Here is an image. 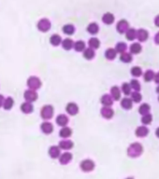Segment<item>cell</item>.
Returning <instances> with one entry per match:
<instances>
[{
	"instance_id": "6da1fadb",
	"label": "cell",
	"mask_w": 159,
	"mask_h": 179,
	"mask_svg": "<svg viewBox=\"0 0 159 179\" xmlns=\"http://www.w3.org/2000/svg\"><path fill=\"white\" fill-rule=\"evenodd\" d=\"M143 152V146L140 143H133L127 149V155L130 158H138Z\"/></svg>"
},
{
	"instance_id": "7a4b0ae2",
	"label": "cell",
	"mask_w": 159,
	"mask_h": 179,
	"mask_svg": "<svg viewBox=\"0 0 159 179\" xmlns=\"http://www.w3.org/2000/svg\"><path fill=\"white\" fill-rule=\"evenodd\" d=\"M54 108L51 105H44L40 110V117L45 120H51L54 117Z\"/></svg>"
},
{
	"instance_id": "3957f363",
	"label": "cell",
	"mask_w": 159,
	"mask_h": 179,
	"mask_svg": "<svg viewBox=\"0 0 159 179\" xmlns=\"http://www.w3.org/2000/svg\"><path fill=\"white\" fill-rule=\"evenodd\" d=\"M26 84H27L28 89H29V90H33V91L39 90V89L41 87V85H42L41 80H40L37 77H35V76L30 77L29 79H27Z\"/></svg>"
},
{
	"instance_id": "277c9868",
	"label": "cell",
	"mask_w": 159,
	"mask_h": 179,
	"mask_svg": "<svg viewBox=\"0 0 159 179\" xmlns=\"http://www.w3.org/2000/svg\"><path fill=\"white\" fill-rule=\"evenodd\" d=\"M95 166H96L95 162L92 160H89V159L83 160L80 163V168L82 172H84V173L92 172V171L95 169Z\"/></svg>"
},
{
	"instance_id": "5b68a950",
	"label": "cell",
	"mask_w": 159,
	"mask_h": 179,
	"mask_svg": "<svg viewBox=\"0 0 159 179\" xmlns=\"http://www.w3.org/2000/svg\"><path fill=\"white\" fill-rule=\"evenodd\" d=\"M37 29L40 31V32L45 33V32H48V31L51 29L52 23H51L49 19L43 18V19L39 21V22H37Z\"/></svg>"
},
{
	"instance_id": "8992f818",
	"label": "cell",
	"mask_w": 159,
	"mask_h": 179,
	"mask_svg": "<svg viewBox=\"0 0 159 179\" xmlns=\"http://www.w3.org/2000/svg\"><path fill=\"white\" fill-rule=\"evenodd\" d=\"M116 29L118 31V33L120 34H125L126 33V31L129 29V23L125 19L123 20H120L117 22V25H116Z\"/></svg>"
},
{
	"instance_id": "52a82bcc",
	"label": "cell",
	"mask_w": 159,
	"mask_h": 179,
	"mask_svg": "<svg viewBox=\"0 0 159 179\" xmlns=\"http://www.w3.org/2000/svg\"><path fill=\"white\" fill-rule=\"evenodd\" d=\"M24 97L25 99L26 100V102H29V103H33L35 101H37V93L36 91H33V90H26L25 91V94H24Z\"/></svg>"
},
{
	"instance_id": "ba28073f",
	"label": "cell",
	"mask_w": 159,
	"mask_h": 179,
	"mask_svg": "<svg viewBox=\"0 0 159 179\" xmlns=\"http://www.w3.org/2000/svg\"><path fill=\"white\" fill-rule=\"evenodd\" d=\"M40 130H41L42 133L45 134H51L52 131H54V125H52L50 121L45 120L44 122L41 123Z\"/></svg>"
},
{
	"instance_id": "9c48e42d",
	"label": "cell",
	"mask_w": 159,
	"mask_h": 179,
	"mask_svg": "<svg viewBox=\"0 0 159 179\" xmlns=\"http://www.w3.org/2000/svg\"><path fill=\"white\" fill-rule=\"evenodd\" d=\"M66 111L70 116H75L79 113V106L76 103H69L66 106Z\"/></svg>"
},
{
	"instance_id": "30bf717a",
	"label": "cell",
	"mask_w": 159,
	"mask_h": 179,
	"mask_svg": "<svg viewBox=\"0 0 159 179\" xmlns=\"http://www.w3.org/2000/svg\"><path fill=\"white\" fill-rule=\"evenodd\" d=\"M72 158H73V156L70 152H65V153L60 155L58 160H59V162L61 163L62 165H66L67 163H69L72 160Z\"/></svg>"
},
{
	"instance_id": "8fae6325",
	"label": "cell",
	"mask_w": 159,
	"mask_h": 179,
	"mask_svg": "<svg viewBox=\"0 0 159 179\" xmlns=\"http://www.w3.org/2000/svg\"><path fill=\"white\" fill-rule=\"evenodd\" d=\"M100 114L104 119L110 120L112 118L113 115H114V111H113V109L110 106H103L100 110Z\"/></svg>"
},
{
	"instance_id": "7c38bea8",
	"label": "cell",
	"mask_w": 159,
	"mask_h": 179,
	"mask_svg": "<svg viewBox=\"0 0 159 179\" xmlns=\"http://www.w3.org/2000/svg\"><path fill=\"white\" fill-rule=\"evenodd\" d=\"M59 149H63V150H69L71 149L72 147L74 146V143L71 141V140H69V139H64L62 141L59 142Z\"/></svg>"
},
{
	"instance_id": "4fadbf2b",
	"label": "cell",
	"mask_w": 159,
	"mask_h": 179,
	"mask_svg": "<svg viewBox=\"0 0 159 179\" xmlns=\"http://www.w3.org/2000/svg\"><path fill=\"white\" fill-rule=\"evenodd\" d=\"M48 153L52 159H58L60 155H61V149H59L58 146H50Z\"/></svg>"
},
{
	"instance_id": "5bb4252c",
	"label": "cell",
	"mask_w": 159,
	"mask_h": 179,
	"mask_svg": "<svg viewBox=\"0 0 159 179\" xmlns=\"http://www.w3.org/2000/svg\"><path fill=\"white\" fill-rule=\"evenodd\" d=\"M56 124L59 125L60 127H66L67 125V123H69V117L65 114H60L57 116L56 118Z\"/></svg>"
},
{
	"instance_id": "9a60e30c",
	"label": "cell",
	"mask_w": 159,
	"mask_h": 179,
	"mask_svg": "<svg viewBox=\"0 0 159 179\" xmlns=\"http://www.w3.org/2000/svg\"><path fill=\"white\" fill-rule=\"evenodd\" d=\"M135 134H136V136L137 137H140V138H143L148 135L149 134V129L145 126H140L136 129L135 131Z\"/></svg>"
},
{
	"instance_id": "2e32d148",
	"label": "cell",
	"mask_w": 159,
	"mask_h": 179,
	"mask_svg": "<svg viewBox=\"0 0 159 179\" xmlns=\"http://www.w3.org/2000/svg\"><path fill=\"white\" fill-rule=\"evenodd\" d=\"M149 37V33L145 29H140L137 31V38L140 42H145Z\"/></svg>"
},
{
	"instance_id": "e0dca14e",
	"label": "cell",
	"mask_w": 159,
	"mask_h": 179,
	"mask_svg": "<svg viewBox=\"0 0 159 179\" xmlns=\"http://www.w3.org/2000/svg\"><path fill=\"white\" fill-rule=\"evenodd\" d=\"M34 110V106L32 105V103L29 102H25L21 105V111L25 114H30L32 113Z\"/></svg>"
},
{
	"instance_id": "ac0fdd59",
	"label": "cell",
	"mask_w": 159,
	"mask_h": 179,
	"mask_svg": "<svg viewBox=\"0 0 159 179\" xmlns=\"http://www.w3.org/2000/svg\"><path fill=\"white\" fill-rule=\"evenodd\" d=\"M113 101L114 100L112 99L110 94H104L100 99V102L104 106H110V107L113 105Z\"/></svg>"
},
{
	"instance_id": "d6986e66",
	"label": "cell",
	"mask_w": 159,
	"mask_h": 179,
	"mask_svg": "<svg viewBox=\"0 0 159 179\" xmlns=\"http://www.w3.org/2000/svg\"><path fill=\"white\" fill-rule=\"evenodd\" d=\"M110 96L114 101H119L121 98V90L118 86H112L110 89Z\"/></svg>"
},
{
	"instance_id": "ffe728a7",
	"label": "cell",
	"mask_w": 159,
	"mask_h": 179,
	"mask_svg": "<svg viewBox=\"0 0 159 179\" xmlns=\"http://www.w3.org/2000/svg\"><path fill=\"white\" fill-rule=\"evenodd\" d=\"M72 135V130L69 127H63L61 130L59 131V136L64 139L69 138Z\"/></svg>"
},
{
	"instance_id": "44dd1931",
	"label": "cell",
	"mask_w": 159,
	"mask_h": 179,
	"mask_svg": "<svg viewBox=\"0 0 159 179\" xmlns=\"http://www.w3.org/2000/svg\"><path fill=\"white\" fill-rule=\"evenodd\" d=\"M121 106H122L124 109L125 110H129L132 108L133 106V102L130 98H127V97H125L124 99H122L121 101Z\"/></svg>"
},
{
	"instance_id": "7402d4cb",
	"label": "cell",
	"mask_w": 159,
	"mask_h": 179,
	"mask_svg": "<svg viewBox=\"0 0 159 179\" xmlns=\"http://www.w3.org/2000/svg\"><path fill=\"white\" fill-rule=\"evenodd\" d=\"M61 45L63 47V49L66 51H70L71 49H73L74 47V42L71 38H66V39L62 40Z\"/></svg>"
},
{
	"instance_id": "603a6c76",
	"label": "cell",
	"mask_w": 159,
	"mask_h": 179,
	"mask_svg": "<svg viewBox=\"0 0 159 179\" xmlns=\"http://www.w3.org/2000/svg\"><path fill=\"white\" fill-rule=\"evenodd\" d=\"M102 22L105 23V25H111L113 22H114V16H113V14L110 13V12L105 13L103 15V17H102Z\"/></svg>"
},
{
	"instance_id": "cb8c5ba5",
	"label": "cell",
	"mask_w": 159,
	"mask_h": 179,
	"mask_svg": "<svg viewBox=\"0 0 159 179\" xmlns=\"http://www.w3.org/2000/svg\"><path fill=\"white\" fill-rule=\"evenodd\" d=\"M61 42H62V38H61V36H60L59 35L54 34V35L51 36V37H50V43L52 46L57 47V46H59L60 44H61Z\"/></svg>"
},
{
	"instance_id": "d4e9b609",
	"label": "cell",
	"mask_w": 159,
	"mask_h": 179,
	"mask_svg": "<svg viewBox=\"0 0 159 179\" xmlns=\"http://www.w3.org/2000/svg\"><path fill=\"white\" fill-rule=\"evenodd\" d=\"M88 45H89V48L93 50H96L100 47V41L98 40V38L96 37H92L88 40Z\"/></svg>"
},
{
	"instance_id": "484cf974",
	"label": "cell",
	"mask_w": 159,
	"mask_h": 179,
	"mask_svg": "<svg viewBox=\"0 0 159 179\" xmlns=\"http://www.w3.org/2000/svg\"><path fill=\"white\" fill-rule=\"evenodd\" d=\"M87 31L91 35H96L98 33V31H99V26H98L97 23L96 22H91L87 26Z\"/></svg>"
},
{
	"instance_id": "4316f807",
	"label": "cell",
	"mask_w": 159,
	"mask_h": 179,
	"mask_svg": "<svg viewBox=\"0 0 159 179\" xmlns=\"http://www.w3.org/2000/svg\"><path fill=\"white\" fill-rule=\"evenodd\" d=\"M63 33L67 35V36H71L75 33V27L74 25H70V23H67V25H65L62 28Z\"/></svg>"
},
{
	"instance_id": "83f0119b",
	"label": "cell",
	"mask_w": 159,
	"mask_h": 179,
	"mask_svg": "<svg viewBox=\"0 0 159 179\" xmlns=\"http://www.w3.org/2000/svg\"><path fill=\"white\" fill-rule=\"evenodd\" d=\"M125 36H126V39L132 41L134 40L135 38H137V31L134 28H129L125 33Z\"/></svg>"
},
{
	"instance_id": "f1b7e54d",
	"label": "cell",
	"mask_w": 159,
	"mask_h": 179,
	"mask_svg": "<svg viewBox=\"0 0 159 179\" xmlns=\"http://www.w3.org/2000/svg\"><path fill=\"white\" fill-rule=\"evenodd\" d=\"M96 55V52H95V50L91 49V48H87L83 51V57H84L86 60H92L94 59Z\"/></svg>"
},
{
	"instance_id": "f546056e",
	"label": "cell",
	"mask_w": 159,
	"mask_h": 179,
	"mask_svg": "<svg viewBox=\"0 0 159 179\" xmlns=\"http://www.w3.org/2000/svg\"><path fill=\"white\" fill-rule=\"evenodd\" d=\"M73 49H74L75 51H76L81 52V51H84V50L86 49V45H85L84 41L78 40V41H76V42L74 43Z\"/></svg>"
},
{
	"instance_id": "4dcf8cb0",
	"label": "cell",
	"mask_w": 159,
	"mask_h": 179,
	"mask_svg": "<svg viewBox=\"0 0 159 179\" xmlns=\"http://www.w3.org/2000/svg\"><path fill=\"white\" fill-rule=\"evenodd\" d=\"M116 55H117V52L113 48H110V49H108L107 51H105V57L107 58L108 60H110V61L115 59Z\"/></svg>"
},
{
	"instance_id": "1f68e13d",
	"label": "cell",
	"mask_w": 159,
	"mask_h": 179,
	"mask_svg": "<svg viewBox=\"0 0 159 179\" xmlns=\"http://www.w3.org/2000/svg\"><path fill=\"white\" fill-rule=\"evenodd\" d=\"M14 105V100L11 97H7V99H5L4 104H3V108L5 110H10L13 107Z\"/></svg>"
},
{
	"instance_id": "d6a6232c",
	"label": "cell",
	"mask_w": 159,
	"mask_h": 179,
	"mask_svg": "<svg viewBox=\"0 0 159 179\" xmlns=\"http://www.w3.org/2000/svg\"><path fill=\"white\" fill-rule=\"evenodd\" d=\"M129 50H130V52L132 54H139L141 51V50H142V47H141V45L140 43H133L130 46Z\"/></svg>"
},
{
	"instance_id": "836d02e7",
	"label": "cell",
	"mask_w": 159,
	"mask_h": 179,
	"mask_svg": "<svg viewBox=\"0 0 159 179\" xmlns=\"http://www.w3.org/2000/svg\"><path fill=\"white\" fill-rule=\"evenodd\" d=\"M126 49H127V46H126V44L125 42H118L116 44V47H115L114 50L116 51L117 53L122 54V53L126 51Z\"/></svg>"
},
{
	"instance_id": "e575fe53",
	"label": "cell",
	"mask_w": 159,
	"mask_h": 179,
	"mask_svg": "<svg viewBox=\"0 0 159 179\" xmlns=\"http://www.w3.org/2000/svg\"><path fill=\"white\" fill-rule=\"evenodd\" d=\"M120 60L123 62V63H125V64H128V63H130V62L132 61V55H131V53H129V52H124V53H122L121 54V56H120Z\"/></svg>"
},
{
	"instance_id": "d590c367",
	"label": "cell",
	"mask_w": 159,
	"mask_h": 179,
	"mask_svg": "<svg viewBox=\"0 0 159 179\" xmlns=\"http://www.w3.org/2000/svg\"><path fill=\"white\" fill-rule=\"evenodd\" d=\"M150 110H151V106H150L148 104H142V105L140 106V108H139V112H140V114H141L142 116H144V115H146V114H149Z\"/></svg>"
},
{
	"instance_id": "8d00e7d4",
	"label": "cell",
	"mask_w": 159,
	"mask_h": 179,
	"mask_svg": "<svg viewBox=\"0 0 159 179\" xmlns=\"http://www.w3.org/2000/svg\"><path fill=\"white\" fill-rule=\"evenodd\" d=\"M155 72L153 71V70H147V71L144 73V75H143V77H144V80L149 82V81H152L154 79H155Z\"/></svg>"
},
{
	"instance_id": "74e56055",
	"label": "cell",
	"mask_w": 159,
	"mask_h": 179,
	"mask_svg": "<svg viewBox=\"0 0 159 179\" xmlns=\"http://www.w3.org/2000/svg\"><path fill=\"white\" fill-rule=\"evenodd\" d=\"M153 121V116L149 114H146L144 116H142V119H141V122L144 124V125H149Z\"/></svg>"
},
{
	"instance_id": "f35d334b",
	"label": "cell",
	"mask_w": 159,
	"mask_h": 179,
	"mask_svg": "<svg viewBox=\"0 0 159 179\" xmlns=\"http://www.w3.org/2000/svg\"><path fill=\"white\" fill-rule=\"evenodd\" d=\"M130 99L132 100V102L140 103L141 101V99H142V96H141V94L139 91H134V92L131 93V98Z\"/></svg>"
},
{
	"instance_id": "ab89813d",
	"label": "cell",
	"mask_w": 159,
	"mask_h": 179,
	"mask_svg": "<svg viewBox=\"0 0 159 179\" xmlns=\"http://www.w3.org/2000/svg\"><path fill=\"white\" fill-rule=\"evenodd\" d=\"M131 75L135 77H139L142 75V70L139 66H134L131 69Z\"/></svg>"
},
{
	"instance_id": "60d3db41",
	"label": "cell",
	"mask_w": 159,
	"mask_h": 179,
	"mask_svg": "<svg viewBox=\"0 0 159 179\" xmlns=\"http://www.w3.org/2000/svg\"><path fill=\"white\" fill-rule=\"evenodd\" d=\"M121 90H122V91H123V93L124 94H125V95H129V94H131V87H130V85L128 84V83H124L123 85H122V88H121Z\"/></svg>"
},
{
	"instance_id": "b9f144b4",
	"label": "cell",
	"mask_w": 159,
	"mask_h": 179,
	"mask_svg": "<svg viewBox=\"0 0 159 179\" xmlns=\"http://www.w3.org/2000/svg\"><path fill=\"white\" fill-rule=\"evenodd\" d=\"M129 85H130L131 89H133L135 91H139L140 90V84L139 80H137V79H132L130 81Z\"/></svg>"
},
{
	"instance_id": "7bdbcfd3",
	"label": "cell",
	"mask_w": 159,
	"mask_h": 179,
	"mask_svg": "<svg viewBox=\"0 0 159 179\" xmlns=\"http://www.w3.org/2000/svg\"><path fill=\"white\" fill-rule=\"evenodd\" d=\"M4 101H5V98L2 94H0V108L3 106V104H4Z\"/></svg>"
},
{
	"instance_id": "ee69618b",
	"label": "cell",
	"mask_w": 159,
	"mask_h": 179,
	"mask_svg": "<svg viewBox=\"0 0 159 179\" xmlns=\"http://www.w3.org/2000/svg\"><path fill=\"white\" fill-rule=\"evenodd\" d=\"M155 83H157V84H159V72L158 73H156L155 75Z\"/></svg>"
},
{
	"instance_id": "f6af8a7d",
	"label": "cell",
	"mask_w": 159,
	"mask_h": 179,
	"mask_svg": "<svg viewBox=\"0 0 159 179\" xmlns=\"http://www.w3.org/2000/svg\"><path fill=\"white\" fill-rule=\"evenodd\" d=\"M155 42L159 45V32L156 33V35L155 36Z\"/></svg>"
},
{
	"instance_id": "bcb514c9",
	"label": "cell",
	"mask_w": 159,
	"mask_h": 179,
	"mask_svg": "<svg viewBox=\"0 0 159 179\" xmlns=\"http://www.w3.org/2000/svg\"><path fill=\"white\" fill-rule=\"evenodd\" d=\"M155 25L157 27H159V15H157V16L155 17Z\"/></svg>"
},
{
	"instance_id": "7dc6e473",
	"label": "cell",
	"mask_w": 159,
	"mask_h": 179,
	"mask_svg": "<svg viewBox=\"0 0 159 179\" xmlns=\"http://www.w3.org/2000/svg\"><path fill=\"white\" fill-rule=\"evenodd\" d=\"M155 134H156V136L159 138V127L156 129V131H155Z\"/></svg>"
},
{
	"instance_id": "c3c4849f",
	"label": "cell",
	"mask_w": 159,
	"mask_h": 179,
	"mask_svg": "<svg viewBox=\"0 0 159 179\" xmlns=\"http://www.w3.org/2000/svg\"><path fill=\"white\" fill-rule=\"evenodd\" d=\"M156 91H157V92L159 93V85H158V87L156 88Z\"/></svg>"
},
{
	"instance_id": "681fc988",
	"label": "cell",
	"mask_w": 159,
	"mask_h": 179,
	"mask_svg": "<svg viewBox=\"0 0 159 179\" xmlns=\"http://www.w3.org/2000/svg\"><path fill=\"white\" fill-rule=\"evenodd\" d=\"M125 179H134L133 177H127V178H125Z\"/></svg>"
},
{
	"instance_id": "f907efd6",
	"label": "cell",
	"mask_w": 159,
	"mask_h": 179,
	"mask_svg": "<svg viewBox=\"0 0 159 179\" xmlns=\"http://www.w3.org/2000/svg\"><path fill=\"white\" fill-rule=\"evenodd\" d=\"M158 101H159V97H158Z\"/></svg>"
}]
</instances>
